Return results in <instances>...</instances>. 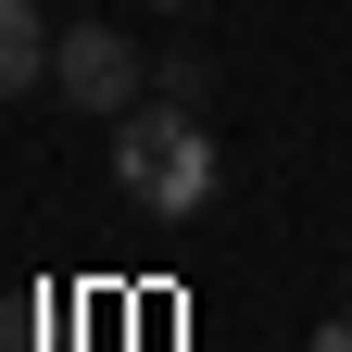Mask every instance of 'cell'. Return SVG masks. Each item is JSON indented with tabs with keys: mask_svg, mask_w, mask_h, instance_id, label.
Returning a JSON list of instances; mask_svg holds the SVG:
<instances>
[{
	"mask_svg": "<svg viewBox=\"0 0 352 352\" xmlns=\"http://www.w3.org/2000/svg\"><path fill=\"white\" fill-rule=\"evenodd\" d=\"M139 13H201V0H139Z\"/></svg>",
	"mask_w": 352,
	"mask_h": 352,
	"instance_id": "cell-6",
	"label": "cell"
},
{
	"mask_svg": "<svg viewBox=\"0 0 352 352\" xmlns=\"http://www.w3.org/2000/svg\"><path fill=\"white\" fill-rule=\"evenodd\" d=\"M51 51H63V25H38V0H0V101H25L51 76Z\"/></svg>",
	"mask_w": 352,
	"mask_h": 352,
	"instance_id": "cell-3",
	"label": "cell"
},
{
	"mask_svg": "<svg viewBox=\"0 0 352 352\" xmlns=\"http://www.w3.org/2000/svg\"><path fill=\"white\" fill-rule=\"evenodd\" d=\"M151 101H176V113H201V101H214V63H201V51H176V63H151Z\"/></svg>",
	"mask_w": 352,
	"mask_h": 352,
	"instance_id": "cell-4",
	"label": "cell"
},
{
	"mask_svg": "<svg viewBox=\"0 0 352 352\" xmlns=\"http://www.w3.org/2000/svg\"><path fill=\"white\" fill-rule=\"evenodd\" d=\"M51 88H63V101L76 113H101V126H126V113H139V38H126V25H63V51H51Z\"/></svg>",
	"mask_w": 352,
	"mask_h": 352,
	"instance_id": "cell-2",
	"label": "cell"
},
{
	"mask_svg": "<svg viewBox=\"0 0 352 352\" xmlns=\"http://www.w3.org/2000/svg\"><path fill=\"white\" fill-rule=\"evenodd\" d=\"M113 176H126L139 214H164V227H201V214L227 201V151H214L201 113H176V101H151V113L113 126Z\"/></svg>",
	"mask_w": 352,
	"mask_h": 352,
	"instance_id": "cell-1",
	"label": "cell"
},
{
	"mask_svg": "<svg viewBox=\"0 0 352 352\" xmlns=\"http://www.w3.org/2000/svg\"><path fill=\"white\" fill-rule=\"evenodd\" d=\"M302 352H352V315H327V327H315V340H302Z\"/></svg>",
	"mask_w": 352,
	"mask_h": 352,
	"instance_id": "cell-5",
	"label": "cell"
},
{
	"mask_svg": "<svg viewBox=\"0 0 352 352\" xmlns=\"http://www.w3.org/2000/svg\"><path fill=\"white\" fill-rule=\"evenodd\" d=\"M340 289H352V239H340Z\"/></svg>",
	"mask_w": 352,
	"mask_h": 352,
	"instance_id": "cell-7",
	"label": "cell"
}]
</instances>
